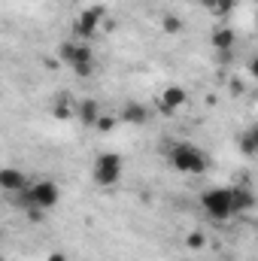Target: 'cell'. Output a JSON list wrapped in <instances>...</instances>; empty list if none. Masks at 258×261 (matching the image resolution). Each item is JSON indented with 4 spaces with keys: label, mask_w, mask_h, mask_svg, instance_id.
Returning <instances> with one entry per match:
<instances>
[{
    "label": "cell",
    "mask_w": 258,
    "mask_h": 261,
    "mask_svg": "<svg viewBox=\"0 0 258 261\" xmlns=\"http://www.w3.org/2000/svg\"><path fill=\"white\" fill-rule=\"evenodd\" d=\"M9 197L15 200V206H24V210H31L37 216V213H49V210L58 206L61 189H58L55 179H37L28 189H21V192H15V195H9Z\"/></svg>",
    "instance_id": "6da1fadb"
},
{
    "label": "cell",
    "mask_w": 258,
    "mask_h": 261,
    "mask_svg": "<svg viewBox=\"0 0 258 261\" xmlns=\"http://www.w3.org/2000/svg\"><path fill=\"white\" fill-rule=\"evenodd\" d=\"M167 161H170V167H173V170H179V173H192V176L207 173V167H210L207 152H203L200 146L189 143V140L173 143V146L167 149Z\"/></svg>",
    "instance_id": "7a4b0ae2"
},
{
    "label": "cell",
    "mask_w": 258,
    "mask_h": 261,
    "mask_svg": "<svg viewBox=\"0 0 258 261\" xmlns=\"http://www.w3.org/2000/svg\"><path fill=\"white\" fill-rule=\"evenodd\" d=\"M58 58H61L76 76H91V73H94V64H97L91 43H85V40H73V37H70L67 43H61Z\"/></svg>",
    "instance_id": "3957f363"
},
{
    "label": "cell",
    "mask_w": 258,
    "mask_h": 261,
    "mask_svg": "<svg viewBox=\"0 0 258 261\" xmlns=\"http://www.w3.org/2000/svg\"><path fill=\"white\" fill-rule=\"evenodd\" d=\"M200 206H203V213H207L210 219H216V222H228V219L237 216V213H234V192L225 189V186L207 189V192L200 195Z\"/></svg>",
    "instance_id": "277c9868"
},
{
    "label": "cell",
    "mask_w": 258,
    "mask_h": 261,
    "mask_svg": "<svg viewBox=\"0 0 258 261\" xmlns=\"http://www.w3.org/2000/svg\"><path fill=\"white\" fill-rule=\"evenodd\" d=\"M122 170H125L122 158H119L116 152H104V155H97V161H94L91 179H94V186L110 189V186H116V182L122 179Z\"/></svg>",
    "instance_id": "5b68a950"
},
{
    "label": "cell",
    "mask_w": 258,
    "mask_h": 261,
    "mask_svg": "<svg viewBox=\"0 0 258 261\" xmlns=\"http://www.w3.org/2000/svg\"><path fill=\"white\" fill-rule=\"evenodd\" d=\"M100 21H104V6H88V9H82V12L76 15L73 28H70L73 40L91 43V40L97 37V31H100Z\"/></svg>",
    "instance_id": "8992f818"
},
{
    "label": "cell",
    "mask_w": 258,
    "mask_h": 261,
    "mask_svg": "<svg viewBox=\"0 0 258 261\" xmlns=\"http://www.w3.org/2000/svg\"><path fill=\"white\" fill-rule=\"evenodd\" d=\"M76 116H79V122L85 125V128H97V122H100V103L94 100V97H85V100H79L76 103Z\"/></svg>",
    "instance_id": "52a82bcc"
},
{
    "label": "cell",
    "mask_w": 258,
    "mask_h": 261,
    "mask_svg": "<svg viewBox=\"0 0 258 261\" xmlns=\"http://www.w3.org/2000/svg\"><path fill=\"white\" fill-rule=\"evenodd\" d=\"M0 186H3L9 195H15V192L28 189V186H31V179H28L21 170H15V167H3V170H0Z\"/></svg>",
    "instance_id": "ba28073f"
},
{
    "label": "cell",
    "mask_w": 258,
    "mask_h": 261,
    "mask_svg": "<svg viewBox=\"0 0 258 261\" xmlns=\"http://www.w3.org/2000/svg\"><path fill=\"white\" fill-rule=\"evenodd\" d=\"M183 103H186V88H179V85L164 88V94H161V113H176Z\"/></svg>",
    "instance_id": "9c48e42d"
},
{
    "label": "cell",
    "mask_w": 258,
    "mask_h": 261,
    "mask_svg": "<svg viewBox=\"0 0 258 261\" xmlns=\"http://www.w3.org/2000/svg\"><path fill=\"white\" fill-rule=\"evenodd\" d=\"M122 122H125V125H146V122H149V110H146L143 103L131 100V103L122 107Z\"/></svg>",
    "instance_id": "30bf717a"
},
{
    "label": "cell",
    "mask_w": 258,
    "mask_h": 261,
    "mask_svg": "<svg viewBox=\"0 0 258 261\" xmlns=\"http://www.w3.org/2000/svg\"><path fill=\"white\" fill-rule=\"evenodd\" d=\"M210 43H213V49L222 55V52H231V46L237 43V37H234V31H231V28H216V31H213V37H210Z\"/></svg>",
    "instance_id": "8fae6325"
},
{
    "label": "cell",
    "mask_w": 258,
    "mask_h": 261,
    "mask_svg": "<svg viewBox=\"0 0 258 261\" xmlns=\"http://www.w3.org/2000/svg\"><path fill=\"white\" fill-rule=\"evenodd\" d=\"M231 192H234V213H237V216H240V213H249V210L255 206V195H252L249 189H243V186H234Z\"/></svg>",
    "instance_id": "7c38bea8"
},
{
    "label": "cell",
    "mask_w": 258,
    "mask_h": 261,
    "mask_svg": "<svg viewBox=\"0 0 258 261\" xmlns=\"http://www.w3.org/2000/svg\"><path fill=\"white\" fill-rule=\"evenodd\" d=\"M237 146H240V152H243V155H249V158H258V125H252V128L246 130V134H240Z\"/></svg>",
    "instance_id": "4fadbf2b"
},
{
    "label": "cell",
    "mask_w": 258,
    "mask_h": 261,
    "mask_svg": "<svg viewBox=\"0 0 258 261\" xmlns=\"http://www.w3.org/2000/svg\"><path fill=\"white\" fill-rule=\"evenodd\" d=\"M207 12H213V15H228L231 9H234V0H197Z\"/></svg>",
    "instance_id": "5bb4252c"
},
{
    "label": "cell",
    "mask_w": 258,
    "mask_h": 261,
    "mask_svg": "<svg viewBox=\"0 0 258 261\" xmlns=\"http://www.w3.org/2000/svg\"><path fill=\"white\" fill-rule=\"evenodd\" d=\"M164 31H167V34H179V31H183V21H179L176 15H164Z\"/></svg>",
    "instance_id": "9a60e30c"
},
{
    "label": "cell",
    "mask_w": 258,
    "mask_h": 261,
    "mask_svg": "<svg viewBox=\"0 0 258 261\" xmlns=\"http://www.w3.org/2000/svg\"><path fill=\"white\" fill-rule=\"evenodd\" d=\"M186 243H189V249H203V243H207V240H203V234H197V231H194V234L186 237Z\"/></svg>",
    "instance_id": "2e32d148"
},
{
    "label": "cell",
    "mask_w": 258,
    "mask_h": 261,
    "mask_svg": "<svg viewBox=\"0 0 258 261\" xmlns=\"http://www.w3.org/2000/svg\"><path fill=\"white\" fill-rule=\"evenodd\" d=\"M246 70H249V76H252V79H258V55H252V58L246 61Z\"/></svg>",
    "instance_id": "e0dca14e"
},
{
    "label": "cell",
    "mask_w": 258,
    "mask_h": 261,
    "mask_svg": "<svg viewBox=\"0 0 258 261\" xmlns=\"http://www.w3.org/2000/svg\"><path fill=\"white\" fill-rule=\"evenodd\" d=\"M113 128V119H104V116H100V122H97V130H110Z\"/></svg>",
    "instance_id": "ac0fdd59"
},
{
    "label": "cell",
    "mask_w": 258,
    "mask_h": 261,
    "mask_svg": "<svg viewBox=\"0 0 258 261\" xmlns=\"http://www.w3.org/2000/svg\"><path fill=\"white\" fill-rule=\"evenodd\" d=\"M49 261H64V255H61V252H52V255H49Z\"/></svg>",
    "instance_id": "d6986e66"
},
{
    "label": "cell",
    "mask_w": 258,
    "mask_h": 261,
    "mask_svg": "<svg viewBox=\"0 0 258 261\" xmlns=\"http://www.w3.org/2000/svg\"><path fill=\"white\" fill-rule=\"evenodd\" d=\"M255 31H258V15H255Z\"/></svg>",
    "instance_id": "ffe728a7"
}]
</instances>
